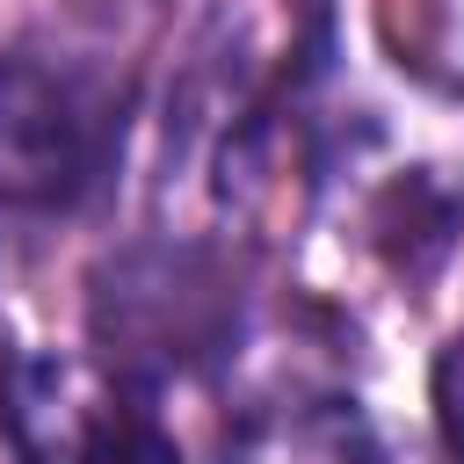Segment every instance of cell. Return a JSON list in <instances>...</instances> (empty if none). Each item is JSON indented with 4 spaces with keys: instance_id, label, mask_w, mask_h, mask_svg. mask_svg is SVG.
I'll list each match as a JSON object with an SVG mask.
<instances>
[{
    "instance_id": "cell-2",
    "label": "cell",
    "mask_w": 464,
    "mask_h": 464,
    "mask_svg": "<svg viewBox=\"0 0 464 464\" xmlns=\"http://www.w3.org/2000/svg\"><path fill=\"white\" fill-rule=\"evenodd\" d=\"M225 283L203 268V254H130L109 268V290L94 304V326L109 341L116 362H145V370H174L218 348L225 334Z\"/></svg>"
},
{
    "instance_id": "cell-3",
    "label": "cell",
    "mask_w": 464,
    "mask_h": 464,
    "mask_svg": "<svg viewBox=\"0 0 464 464\" xmlns=\"http://www.w3.org/2000/svg\"><path fill=\"white\" fill-rule=\"evenodd\" d=\"M65 464H181V450L145 406H109L87 428H72Z\"/></svg>"
},
{
    "instance_id": "cell-4",
    "label": "cell",
    "mask_w": 464,
    "mask_h": 464,
    "mask_svg": "<svg viewBox=\"0 0 464 464\" xmlns=\"http://www.w3.org/2000/svg\"><path fill=\"white\" fill-rule=\"evenodd\" d=\"M435 428L464 464V334H450V348L435 355Z\"/></svg>"
},
{
    "instance_id": "cell-1",
    "label": "cell",
    "mask_w": 464,
    "mask_h": 464,
    "mask_svg": "<svg viewBox=\"0 0 464 464\" xmlns=\"http://www.w3.org/2000/svg\"><path fill=\"white\" fill-rule=\"evenodd\" d=\"M116 94L58 58H0V203L65 210L116 152Z\"/></svg>"
}]
</instances>
